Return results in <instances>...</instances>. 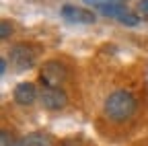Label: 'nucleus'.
Returning a JSON list of instances; mask_svg holds the SVG:
<instances>
[{"mask_svg": "<svg viewBox=\"0 0 148 146\" xmlns=\"http://www.w3.org/2000/svg\"><path fill=\"white\" fill-rule=\"evenodd\" d=\"M136 111V99L127 90H115L105 99V115L113 121H123Z\"/></svg>", "mask_w": 148, "mask_h": 146, "instance_id": "nucleus-1", "label": "nucleus"}, {"mask_svg": "<svg viewBox=\"0 0 148 146\" xmlns=\"http://www.w3.org/2000/svg\"><path fill=\"white\" fill-rule=\"evenodd\" d=\"M8 60L16 72H25V70L33 68V64H35V49L29 45H23V43L14 45L8 51Z\"/></svg>", "mask_w": 148, "mask_h": 146, "instance_id": "nucleus-2", "label": "nucleus"}, {"mask_svg": "<svg viewBox=\"0 0 148 146\" xmlns=\"http://www.w3.org/2000/svg\"><path fill=\"white\" fill-rule=\"evenodd\" d=\"M101 12L105 16H111V19H117L119 23L127 25V27H136L140 23V16L136 12H132L127 6L123 4H109V6H101Z\"/></svg>", "mask_w": 148, "mask_h": 146, "instance_id": "nucleus-3", "label": "nucleus"}, {"mask_svg": "<svg viewBox=\"0 0 148 146\" xmlns=\"http://www.w3.org/2000/svg\"><path fill=\"white\" fill-rule=\"evenodd\" d=\"M64 78H66L64 64L56 62V60H49V62L43 64V68H41V82L45 86H58L60 82H64Z\"/></svg>", "mask_w": 148, "mask_h": 146, "instance_id": "nucleus-4", "label": "nucleus"}, {"mask_svg": "<svg viewBox=\"0 0 148 146\" xmlns=\"http://www.w3.org/2000/svg\"><path fill=\"white\" fill-rule=\"evenodd\" d=\"M41 105L45 109L58 111V109H64L68 105V95L58 86H45L43 93H41Z\"/></svg>", "mask_w": 148, "mask_h": 146, "instance_id": "nucleus-5", "label": "nucleus"}, {"mask_svg": "<svg viewBox=\"0 0 148 146\" xmlns=\"http://www.w3.org/2000/svg\"><path fill=\"white\" fill-rule=\"evenodd\" d=\"M60 12L64 16V21L74 23V25H92L95 23V14H92L90 10H86V8H80V6L64 4Z\"/></svg>", "mask_w": 148, "mask_h": 146, "instance_id": "nucleus-6", "label": "nucleus"}, {"mask_svg": "<svg viewBox=\"0 0 148 146\" xmlns=\"http://www.w3.org/2000/svg\"><path fill=\"white\" fill-rule=\"evenodd\" d=\"M37 99V88L33 82H18L14 88V101L18 105H31Z\"/></svg>", "mask_w": 148, "mask_h": 146, "instance_id": "nucleus-7", "label": "nucleus"}, {"mask_svg": "<svg viewBox=\"0 0 148 146\" xmlns=\"http://www.w3.org/2000/svg\"><path fill=\"white\" fill-rule=\"evenodd\" d=\"M23 146H51L49 138L41 132H33V134H27L23 138Z\"/></svg>", "mask_w": 148, "mask_h": 146, "instance_id": "nucleus-8", "label": "nucleus"}, {"mask_svg": "<svg viewBox=\"0 0 148 146\" xmlns=\"http://www.w3.org/2000/svg\"><path fill=\"white\" fill-rule=\"evenodd\" d=\"M0 146H23V140H14L8 132L0 134Z\"/></svg>", "mask_w": 148, "mask_h": 146, "instance_id": "nucleus-9", "label": "nucleus"}, {"mask_svg": "<svg viewBox=\"0 0 148 146\" xmlns=\"http://www.w3.org/2000/svg\"><path fill=\"white\" fill-rule=\"evenodd\" d=\"M86 4H90V6H109V4H121V0H84Z\"/></svg>", "mask_w": 148, "mask_h": 146, "instance_id": "nucleus-10", "label": "nucleus"}, {"mask_svg": "<svg viewBox=\"0 0 148 146\" xmlns=\"http://www.w3.org/2000/svg\"><path fill=\"white\" fill-rule=\"evenodd\" d=\"M10 33H12V25L8 21H2L0 23V39H8Z\"/></svg>", "mask_w": 148, "mask_h": 146, "instance_id": "nucleus-11", "label": "nucleus"}, {"mask_svg": "<svg viewBox=\"0 0 148 146\" xmlns=\"http://www.w3.org/2000/svg\"><path fill=\"white\" fill-rule=\"evenodd\" d=\"M138 6H140V12L148 16V0H140V4H138Z\"/></svg>", "mask_w": 148, "mask_h": 146, "instance_id": "nucleus-12", "label": "nucleus"}, {"mask_svg": "<svg viewBox=\"0 0 148 146\" xmlns=\"http://www.w3.org/2000/svg\"><path fill=\"white\" fill-rule=\"evenodd\" d=\"M0 72H2V74L6 72V60H2V62H0Z\"/></svg>", "mask_w": 148, "mask_h": 146, "instance_id": "nucleus-13", "label": "nucleus"}]
</instances>
